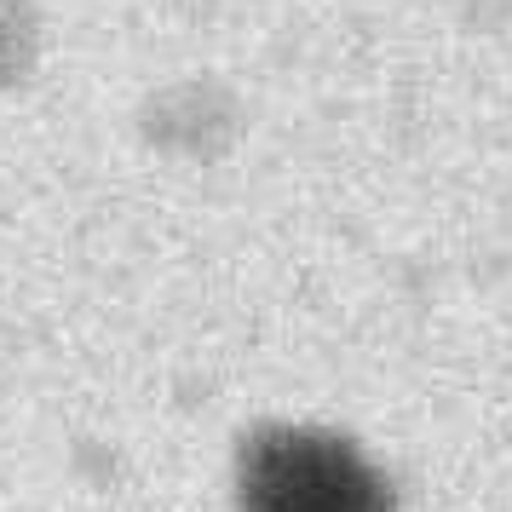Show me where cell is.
Segmentation results:
<instances>
[{
  "label": "cell",
  "instance_id": "cell-1",
  "mask_svg": "<svg viewBox=\"0 0 512 512\" xmlns=\"http://www.w3.org/2000/svg\"><path fill=\"white\" fill-rule=\"evenodd\" d=\"M254 512H386V495L346 449L282 438L271 455H259Z\"/></svg>",
  "mask_w": 512,
  "mask_h": 512
}]
</instances>
